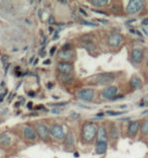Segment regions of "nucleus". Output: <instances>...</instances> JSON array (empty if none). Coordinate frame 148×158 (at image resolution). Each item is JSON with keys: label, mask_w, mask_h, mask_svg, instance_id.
I'll return each instance as SVG.
<instances>
[{"label": "nucleus", "mask_w": 148, "mask_h": 158, "mask_svg": "<svg viewBox=\"0 0 148 158\" xmlns=\"http://www.w3.org/2000/svg\"><path fill=\"white\" fill-rule=\"evenodd\" d=\"M73 57H74L73 50H67V51L62 50V51H60L59 53V58L60 60H64V62H68V61H70L71 59H73Z\"/></svg>", "instance_id": "obj_13"}, {"label": "nucleus", "mask_w": 148, "mask_h": 158, "mask_svg": "<svg viewBox=\"0 0 148 158\" xmlns=\"http://www.w3.org/2000/svg\"><path fill=\"white\" fill-rule=\"evenodd\" d=\"M32 103H33V102H27V107H28L29 110H31V109H32V106H33V105H32Z\"/></svg>", "instance_id": "obj_38"}, {"label": "nucleus", "mask_w": 148, "mask_h": 158, "mask_svg": "<svg viewBox=\"0 0 148 158\" xmlns=\"http://www.w3.org/2000/svg\"><path fill=\"white\" fill-rule=\"evenodd\" d=\"M144 7V2L141 0H131L126 6V12L128 14H135L140 12Z\"/></svg>", "instance_id": "obj_3"}, {"label": "nucleus", "mask_w": 148, "mask_h": 158, "mask_svg": "<svg viewBox=\"0 0 148 158\" xmlns=\"http://www.w3.org/2000/svg\"><path fill=\"white\" fill-rule=\"evenodd\" d=\"M33 60H34V58H33V57H32V58H31V59L29 60V62L31 63V62H32V61H33Z\"/></svg>", "instance_id": "obj_52"}, {"label": "nucleus", "mask_w": 148, "mask_h": 158, "mask_svg": "<svg viewBox=\"0 0 148 158\" xmlns=\"http://www.w3.org/2000/svg\"><path fill=\"white\" fill-rule=\"evenodd\" d=\"M90 3L95 7L102 8V7H106L108 4H109V1H108V0H91Z\"/></svg>", "instance_id": "obj_19"}, {"label": "nucleus", "mask_w": 148, "mask_h": 158, "mask_svg": "<svg viewBox=\"0 0 148 158\" xmlns=\"http://www.w3.org/2000/svg\"><path fill=\"white\" fill-rule=\"evenodd\" d=\"M68 102H60V103H56V105H53V103H49V106H67Z\"/></svg>", "instance_id": "obj_27"}, {"label": "nucleus", "mask_w": 148, "mask_h": 158, "mask_svg": "<svg viewBox=\"0 0 148 158\" xmlns=\"http://www.w3.org/2000/svg\"><path fill=\"white\" fill-rule=\"evenodd\" d=\"M83 47H84L85 49L88 50L89 52H92V51H95L96 50V46L93 44L91 41H84L83 42Z\"/></svg>", "instance_id": "obj_21"}, {"label": "nucleus", "mask_w": 148, "mask_h": 158, "mask_svg": "<svg viewBox=\"0 0 148 158\" xmlns=\"http://www.w3.org/2000/svg\"><path fill=\"white\" fill-rule=\"evenodd\" d=\"M7 60H8V57H5V56H3V57H2V61H3L4 63H5V61H7Z\"/></svg>", "instance_id": "obj_42"}, {"label": "nucleus", "mask_w": 148, "mask_h": 158, "mask_svg": "<svg viewBox=\"0 0 148 158\" xmlns=\"http://www.w3.org/2000/svg\"><path fill=\"white\" fill-rule=\"evenodd\" d=\"M64 144L67 146H74L75 139H74V136L72 133H68V134L66 136V138H64Z\"/></svg>", "instance_id": "obj_22"}, {"label": "nucleus", "mask_w": 148, "mask_h": 158, "mask_svg": "<svg viewBox=\"0 0 148 158\" xmlns=\"http://www.w3.org/2000/svg\"><path fill=\"white\" fill-rule=\"evenodd\" d=\"M46 86H48V88H49V89H52V88H53V84L52 83V82H49L48 85H46Z\"/></svg>", "instance_id": "obj_41"}, {"label": "nucleus", "mask_w": 148, "mask_h": 158, "mask_svg": "<svg viewBox=\"0 0 148 158\" xmlns=\"http://www.w3.org/2000/svg\"><path fill=\"white\" fill-rule=\"evenodd\" d=\"M80 107H83V109H87V110H90V107L89 106H79Z\"/></svg>", "instance_id": "obj_46"}, {"label": "nucleus", "mask_w": 148, "mask_h": 158, "mask_svg": "<svg viewBox=\"0 0 148 158\" xmlns=\"http://www.w3.org/2000/svg\"><path fill=\"white\" fill-rule=\"evenodd\" d=\"M147 96H148V95H147Z\"/></svg>", "instance_id": "obj_54"}, {"label": "nucleus", "mask_w": 148, "mask_h": 158, "mask_svg": "<svg viewBox=\"0 0 148 158\" xmlns=\"http://www.w3.org/2000/svg\"><path fill=\"white\" fill-rule=\"evenodd\" d=\"M109 136L112 140H117L120 136V132H119V129L116 127L115 125H111L110 127V132H109Z\"/></svg>", "instance_id": "obj_18"}, {"label": "nucleus", "mask_w": 148, "mask_h": 158, "mask_svg": "<svg viewBox=\"0 0 148 158\" xmlns=\"http://www.w3.org/2000/svg\"><path fill=\"white\" fill-rule=\"evenodd\" d=\"M140 131H141L142 135H148V118L143 120L141 126H140Z\"/></svg>", "instance_id": "obj_23"}, {"label": "nucleus", "mask_w": 148, "mask_h": 158, "mask_svg": "<svg viewBox=\"0 0 148 158\" xmlns=\"http://www.w3.org/2000/svg\"><path fill=\"white\" fill-rule=\"evenodd\" d=\"M74 156H75V157H77V158H78V157H79V154H78L77 152H76V153H74Z\"/></svg>", "instance_id": "obj_51"}, {"label": "nucleus", "mask_w": 148, "mask_h": 158, "mask_svg": "<svg viewBox=\"0 0 148 158\" xmlns=\"http://www.w3.org/2000/svg\"><path fill=\"white\" fill-rule=\"evenodd\" d=\"M73 70H74V66L70 62H60L57 64V71L62 75L71 74Z\"/></svg>", "instance_id": "obj_10"}, {"label": "nucleus", "mask_w": 148, "mask_h": 158, "mask_svg": "<svg viewBox=\"0 0 148 158\" xmlns=\"http://www.w3.org/2000/svg\"><path fill=\"white\" fill-rule=\"evenodd\" d=\"M28 95L31 96V98H34V96H35V93H34L33 91H29V92H28Z\"/></svg>", "instance_id": "obj_40"}, {"label": "nucleus", "mask_w": 148, "mask_h": 158, "mask_svg": "<svg viewBox=\"0 0 148 158\" xmlns=\"http://www.w3.org/2000/svg\"><path fill=\"white\" fill-rule=\"evenodd\" d=\"M117 92H118V87L116 86H108V87L104 88L102 92H101V98L103 99H106V100H110V99H113L115 96L117 95Z\"/></svg>", "instance_id": "obj_6"}, {"label": "nucleus", "mask_w": 148, "mask_h": 158, "mask_svg": "<svg viewBox=\"0 0 148 158\" xmlns=\"http://www.w3.org/2000/svg\"><path fill=\"white\" fill-rule=\"evenodd\" d=\"M38 63V59H35V61H34V63H33V65H37V64Z\"/></svg>", "instance_id": "obj_48"}, {"label": "nucleus", "mask_w": 148, "mask_h": 158, "mask_svg": "<svg viewBox=\"0 0 148 158\" xmlns=\"http://www.w3.org/2000/svg\"><path fill=\"white\" fill-rule=\"evenodd\" d=\"M140 126L141 125H140L139 121L130 122V124L128 126V130H127V134H128L129 137H134V136H136V134L139 131Z\"/></svg>", "instance_id": "obj_12"}, {"label": "nucleus", "mask_w": 148, "mask_h": 158, "mask_svg": "<svg viewBox=\"0 0 148 158\" xmlns=\"http://www.w3.org/2000/svg\"><path fill=\"white\" fill-rule=\"evenodd\" d=\"M60 3H62V4H68L67 1H60Z\"/></svg>", "instance_id": "obj_49"}, {"label": "nucleus", "mask_w": 148, "mask_h": 158, "mask_svg": "<svg viewBox=\"0 0 148 158\" xmlns=\"http://www.w3.org/2000/svg\"><path fill=\"white\" fill-rule=\"evenodd\" d=\"M81 23L84 24V26H88V27H97L96 23H90V21H87V20H84V19H80Z\"/></svg>", "instance_id": "obj_25"}, {"label": "nucleus", "mask_w": 148, "mask_h": 158, "mask_svg": "<svg viewBox=\"0 0 148 158\" xmlns=\"http://www.w3.org/2000/svg\"><path fill=\"white\" fill-rule=\"evenodd\" d=\"M79 11H80V13H81V14H83V15H84V16H88V14H87V12H86L85 10L83 9V8H79Z\"/></svg>", "instance_id": "obj_35"}, {"label": "nucleus", "mask_w": 148, "mask_h": 158, "mask_svg": "<svg viewBox=\"0 0 148 158\" xmlns=\"http://www.w3.org/2000/svg\"><path fill=\"white\" fill-rule=\"evenodd\" d=\"M142 31H143V34L144 35H148V33H147V31L145 30V28H142V30H141Z\"/></svg>", "instance_id": "obj_44"}, {"label": "nucleus", "mask_w": 148, "mask_h": 158, "mask_svg": "<svg viewBox=\"0 0 148 158\" xmlns=\"http://www.w3.org/2000/svg\"><path fill=\"white\" fill-rule=\"evenodd\" d=\"M125 98L124 94H117V95L113 98V100H118V99H121V98Z\"/></svg>", "instance_id": "obj_33"}, {"label": "nucleus", "mask_w": 148, "mask_h": 158, "mask_svg": "<svg viewBox=\"0 0 148 158\" xmlns=\"http://www.w3.org/2000/svg\"><path fill=\"white\" fill-rule=\"evenodd\" d=\"M50 136L56 140H64L66 138V134H64V128L60 125H53L49 130Z\"/></svg>", "instance_id": "obj_7"}, {"label": "nucleus", "mask_w": 148, "mask_h": 158, "mask_svg": "<svg viewBox=\"0 0 148 158\" xmlns=\"http://www.w3.org/2000/svg\"><path fill=\"white\" fill-rule=\"evenodd\" d=\"M52 113L55 114H59L62 113V110L60 109V107H53V109L52 110Z\"/></svg>", "instance_id": "obj_26"}, {"label": "nucleus", "mask_w": 148, "mask_h": 158, "mask_svg": "<svg viewBox=\"0 0 148 158\" xmlns=\"http://www.w3.org/2000/svg\"><path fill=\"white\" fill-rule=\"evenodd\" d=\"M116 76L112 72H105L93 75L92 77L88 78V83L91 85H108L112 83Z\"/></svg>", "instance_id": "obj_1"}, {"label": "nucleus", "mask_w": 148, "mask_h": 158, "mask_svg": "<svg viewBox=\"0 0 148 158\" xmlns=\"http://www.w3.org/2000/svg\"><path fill=\"white\" fill-rule=\"evenodd\" d=\"M52 63V61H50L49 59H48V60H45V62H43V64H45V65H49V64Z\"/></svg>", "instance_id": "obj_39"}, {"label": "nucleus", "mask_w": 148, "mask_h": 158, "mask_svg": "<svg viewBox=\"0 0 148 158\" xmlns=\"http://www.w3.org/2000/svg\"><path fill=\"white\" fill-rule=\"evenodd\" d=\"M143 59V50L141 48H134L131 52V61L133 64H140Z\"/></svg>", "instance_id": "obj_11"}, {"label": "nucleus", "mask_w": 148, "mask_h": 158, "mask_svg": "<svg viewBox=\"0 0 148 158\" xmlns=\"http://www.w3.org/2000/svg\"><path fill=\"white\" fill-rule=\"evenodd\" d=\"M56 47L55 46V47H52V49H50V51H49V55L50 56H53V54L56 53Z\"/></svg>", "instance_id": "obj_30"}, {"label": "nucleus", "mask_w": 148, "mask_h": 158, "mask_svg": "<svg viewBox=\"0 0 148 158\" xmlns=\"http://www.w3.org/2000/svg\"><path fill=\"white\" fill-rule=\"evenodd\" d=\"M138 106H139L140 107H142V106H148V102H142L138 103Z\"/></svg>", "instance_id": "obj_36"}, {"label": "nucleus", "mask_w": 148, "mask_h": 158, "mask_svg": "<svg viewBox=\"0 0 148 158\" xmlns=\"http://www.w3.org/2000/svg\"><path fill=\"white\" fill-rule=\"evenodd\" d=\"M120 107H121V109H125L126 106H120Z\"/></svg>", "instance_id": "obj_53"}, {"label": "nucleus", "mask_w": 148, "mask_h": 158, "mask_svg": "<svg viewBox=\"0 0 148 158\" xmlns=\"http://www.w3.org/2000/svg\"><path fill=\"white\" fill-rule=\"evenodd\" d=\"M123 40L124 38L121 34L112 33L111 35H109V37H108L107 43L111 48H117V47H119L123 43Z\"/></svg>", "instance_id": "obj_5"}, {"label": "nucleus", "mask_w": 148, "mask_h": 158, "mask_svg": "<svg viewBox=\"0 0 148 158\" xmlns=\"http://www.w3.org/2000/svg\"><path fill=\"white\" fill-rule=\"evenodd\" d=\"M11 145V138L7 133H2L0 134V146L3 148H7Z\"/></svg>", "instance_id": "obj_15"}, {"label": "nucleus", "mask_w": 148, "mask_h": 158, "mask_svg": "<svg viewBox=\"0 0 148 158\" xmlns=\"http://www.w3.org/2000/svg\"><path fill=\"white\" fill-rule=\"evenodd\" d=\"M136 34L138 35H140V37H142V35H141V33H140V31H136Z\"/></svg>", "instance_id": "obj_50"}, {"label": "nucleus", "mask_w": 148, "mask_h": 158, "mask_svg": "<svg viewBox=\"0 0 148 158\" xmlns=\"http://www.w3.org/2000/svg\"><path fill=\"white\" fill-rule=\"evenodd\" d=\"M80 114H77V113H72L71 114V118H80Z\"/></svg>", "instance_id": "obj_28"}, {"label": "nucleus", "mask_w": 148, "mask_h": 158, "mask_svg": "<svg viewBox=\"0 0 148 158\" xmlns=\"http://www.w3.org/2000/svg\"><path fill=\"white\" fill-rule=\"evenodd\" d=\"M142 24H143V26H147L148 27V19H143L142 20Z\"/></svg>", "instance_id": "obj_37"}, {"label": "nucleus", "mask_w": 148, "mask_h": 158, "mask_svg": "<svg viewBox=\"0 0 148 158\" xmlns=\"http://www.w3.org/2000/svg\"><path fill=\"white\" fill-rule=\"evenodd\" d=\"M92 11H93V12H95V13H99V14H102V15H109V14H108V13L104 12V11H99V10H95V9H92Z\"/></svg>", "instance_id": "obj_29"}, {"label": "nucleus", "mask_w": 148, "mask_h": 158, "mask_svg": "<svg viewBox=\"0 0 148 158\" xmlns=\"http://www.w3.org/2000/svg\"><path fill=\"white\" fill-rule=\"evenodd\" d=\"M108 143L105 141H97L96 143V153L99 155H103L107 152Z\"/></svg>", "instance_id": "obj_14"}, {"label": "nucleus", "mask_w": 148, "mask_h": 158, "mask_svg": "<svg viewBox=\"0 0 148 158\" xmlns=\"http://www.w3.org/2000/svg\"><path fill=\"white\" fill-rule=\"evenodd\" d=\"M129 84L133 89H141L142 86H143L142 80L138 76H135V75L134 76H132L131 79H130Z\"/></svg>", "instance_id": "obj_16"}, {"label": "nucleus", "mask_w": 148, "mask_h": 158, "mask_svg": "<svg viewBox=\"0 0 148 158\" xmlns=\"http://www.w3.org/2000/svg\"><path fill=\"white\" fill-rule=\"evenodd\" d=\"M71 47H72L71 44H66V45H64V47H63V49H62V50H64V51H67V50H72V49H71Z\"/></svg>", "instance_id": "obj_31"}, {"label": "nucleus", "mask_w": 148, "mask_h": 158, "mask_svg": "<svg viewBox=\"0 0 148 158\" xmlns=\"http://www.w3.org/2000/svg\"><path fill=\"white\" fill-rule=\"evenodd\" d=\"M23 137L28 141H35L37 139L38 135L37 133V130H34L30 126H26V127L23 128Z\"/></svg>", "instance_id": "obj_9"}, {"label": "nucleus", "mask_w": 148, "mask_h": 158, "mask_svg": "<svg viewBox=\"0 0 148 158\" xmlns=\"http://www.w3.org/2000/svg\"><path fill=\"white\" fill-rule=\"evenodd\" d=\"M96 116H97V117H98V118H102V117L104 116V114H102V113H100V114H96Z\"/></svg>", "instance_id": "obj_43"}, {"label": "nucleus", "mask_w": 148, "mask_h": 158, "mask_svg": "<svg viewBox=\"0 0 148 158\" xmlns=\"http://www.w3.org/2000/svg\"><path fill=\"white\" fill-rule=\"evenodd\" d=\"M49 33H53V28L52 27H50L49 28Z\"/></svg>", "instance_id": "obj_47"}, {"label": "nucleus", "mask_w": 148, "mask_h": 158, "mask_svg": "<svg viewBox=\"0 0 148 158\" xmlns=\"http://www.w3.org/2000/svg\"><path fill=\"white\" fill-rule=\"evenodd\" d=\"M77 98L79 99L83 100V102H90L94 99V98H95V90L92 88H83L81 90L78 91Z\"/></svg>", "instance_id": "obj_4"}, {"label": "nucleus", "mask_w": 148, "mask_h": 158, "mask_svg": "<svg viewBox=\"0 0 148 158\" xmlns=\"http://www.w3.org/2000/svg\"><path fill=\"white\" fill-rule=\"evenodd\" d=\"M98 23H103V24H108L109 23V21L106 20V19H96Z\"/></svg>", "instance_id": "obj_32"}, {"label": "nucleus", "mask_w": 148, "mask_h": 158, "mask_svg": "<svg viewBox=\"0 0 148 158\" xmlns=\"http://www.w3.org/2000/svg\"><path fill=\"white\" fill-rule=\"evenodd\" d=\"M125 112H113V110H107L106 114L108 116H111V117H114V116H120V114H123Z\"/></svg>", "instance_id": "obj_24"}, {"label": "nucleus", "mask_w": 148, "mask_h": 158, "mask_svg": "<svg viewBox=\"0 0 148 158\" xmlns=\"http://www.w3.org/2000/svg\"><path fill=\"white\" fill-rule=\"evenodd\" d=\"M60 80H62V82L64 84H71L74 82L75 78H74L73 75L66 74V75H62V76H60Z\"/></svg>", "instance_id": "obj_20"}, {"label": "nucleus", "mask_w": 148, "mask_h": 158, "mask_svg": "<svg viewBox=\"0 0 148 158\" xmlns=\"http://www.w3.org/2000/svg\"><path fill=\"white\" fill-rule=\"evenodd\" d=\"M49 24H53V23H55V17H53V15H50V16H49Z\"/></svg>", "instance_id": "obj_34"}, {"label": "nucleus", "mask_w": 148, "mask_h": 158, "mask_svg": "<svg viewBox=\"0 0 148 158\" xmlns=\"http://www.w3.org/2000/svg\"><path fill=\"white\" fill-rule=\"evenodd\" d=\"M97 138L98 140L97 141H108V136H107V131L106 129L103 127V126H100L98 129V133H97Z\"/></svg>", "instance_id": "obj_17"}, {"label": "nucleus", "mask_w": 148, "mask_h": 158, "mask_svg": "<svg viewBox=\"0 0 148 158\" xmlns=\"http://www.w3.org/2000/svg\"><path fill=\"white\" fill-rule=\"evenodd\" d=\"M130 33H131V34H136V31H135V30H133V28H130Z\"/></svg>", "instance_id": "obj_45"}, {"label": "nucleus", "mask_w": 148, "mask_h": 158, "mask_svg": "<svg viewBox=\"0 0 148 158\" xmlns=\"http://www.w3.org/2000/svg\"><path fill=\"white\" fill-rule=\"evenodd\" d=\"M97 133H98L97 126L91 122H87L83 125L82 128V140L85 143H91L97 137Z\"/></svg>", "instance_id": "obj_2"}, {"label": "nucleus", "mask_w": 148, "mask_h": 158, "mask_svg": "<svg viewBox=\"0 0 148 158\" xmlns=\"http://www.w3.org/2000/svg\"><path fill=\"white\" fill-rule=\"evenodd\" d=\"M35 130H37V135H38L39 138H41L43 141H49L50 133H49V128L46 127L45 125L38 124L37 126V129H35Z\"/></svg>", "instance_id": "obj_8"}]
</instances>
